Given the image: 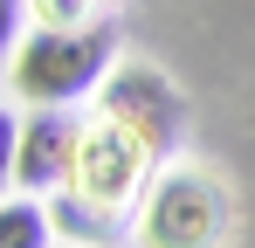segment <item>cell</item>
Here are the masks:
<instances>
[{"label": "cell", "mask_w": 255, "mask_h": 248, "mask_svg": "<svg viewBox=\"0 0 255 248\" xmlns=\"http://www.w3.org/2000/svg\"><path fill=\"white\" fill-rule=\"evenodd\" d=\"M14 152H21V124L7 118V104H0V186L14 179Z\"/></svg>", "instance_id": "cell-7"}, {"label": "cell", "mask_w": 255, "mask_h": 248, "mask_svg": "<svg viewBox=\"0 0 255 248\" xmlns=\"http://www.w3.org/2000/svg\"><path fill=\"white\" fill-rule=\"evenodd\" d=\"M21 14H28V0H0V62L14 55V35H21Z\"/></svg>", "instance_id": "cell-8"}, {"label": "cell", "mask_w": 255, "mask_h": 248, "mask_svg": "<svg viewBox=\"0 0 255 248\" xmlns=\"http://www.w3.org/2000/svg\"><path fill=\"white\" fill-rule=\"evenodd\" d=\"M48 207L42 200H7L0 207V248H48Z\"/></svg>", "instance_id": "cell-5"}, {"label": "cell", "mask_w": 255, "mask_h": 248, "mask_svg": "<svg viewBox=\"0 0 255 248\" xmlns=\"http://www.w3.org/2000/svg\"><path fill=\"white\" fill-rule=\"evenodd\" d=\"M221 221H228V207L214 193V179L172 172L166 186L152 193V207H145V242L152 248H214L221 242Z\"/></svg>", "instance_id": "cell-2"}, {"label": "cell", "mask_w": 255, "mask_h": 248, "mask_svg": "<svg viewBox=\"0 0 255 248\" xmlns=\"http://www.w3.org/2000/svg\"><path fill=\"white\" fill-rule=\"evenodd\" d=\"M48 221H55L62 235H83V242H104V235H111V228H104V207H97V214H83V207L55 200V207H48Z\"/></svg>", "instance_id": "cell-6"}, {"label": "cell", "mask_w": 255, "mask_h": 248, "mask_svg": "<svg viewBox=\"0 0 255 248\" xmlns=\"http://www.w3.org/2000/svg\"><path fill=\"white\" fill-rule=\"evenodd\" d=\"M138 159H145V145H138L125 124L111 118L104 131H90V138H83V159H76V172H83V193H90L97 207H104V200H118V193L131 186V172H138Z\"/></svg>", "instance_id": "cell-4"}, {"label": "cell", "mask_w": 255, "mask_h": 248, "mask_svg": "<svg viewBox=\"0 0 255 248\" xmlns=\"http://www.w3.org/2000/svg\"><path fill=\"white\" fill-rule=\"evenodd\" d=\"M83 159V131L69 118H55V104H42L35 118L21 124V152H14V179L28 193H55Z\"/></svg>", "instance_id": "cell-3"}, {"label": "cell", "mask_w": 255, "mask_h": 248, "mask_svg": "<svg viewBox=\"0 0 255 248\" xmlns=\"http://www.w3.org/2000/svg\"><path fill=\"white\" fill-rule=\"evenodd\" d=\"M111 48H118V28L111 21H83V28H42L14 48V97L21 104H69L97 90V76L111 69Z\"/></svg>", "instance_id": "cell-1"}]
</instances>
